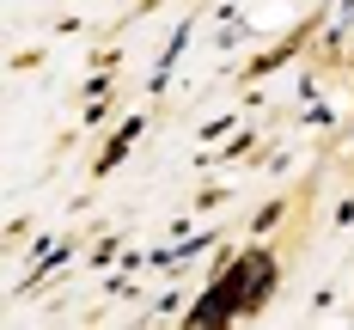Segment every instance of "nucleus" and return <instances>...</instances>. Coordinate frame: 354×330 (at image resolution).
Wrapping results in <instances>:
<instances>
[{"label":"nucleus","mask_w":354,"mask_h":330,"mask_svg":"<svg viewBox=\"0 0 354 330\" xmlns=\"http://www.w3.org/2000/svg\"><path fill=\"white\" fill-rule=\"evenodd\" d=\"M269 288H275V257H269V251H250L239 269H226V275H220V288L196 306V318H189V324H220L226 312H257V306L269 300Z\"/></svg>","instance_id":"f257e3e1"}]
</instances>
